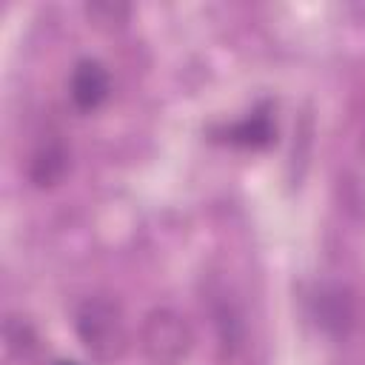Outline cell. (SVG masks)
Wrapping results in <instances>:
<instances>
[{"label": "cell", "instance_id": "cell-1", "mask_svg": "<svg viewBox=\"0 0 365 365\" xmlns=\"http://www.w3.org/2000/svg\"><path fill=\"white\" fill-rule=\"evenodd\" d=\"M74 328L86 351L100 362H114L128 345L123 308L111 297H88L74 314Z\"/></svg>", "mask_w": 365, "mask_h": 365}, {"label": "cell", "instance_id": "cell-2", "mask_svg": "<svg viewBox=\"0 0 365 365\" xmlns=\"http://www.w3.org/2000/svg\"><path fill=\"white\" fill-rule=\"evenodd\" d=\"M143 351L154 365H180L194 342V334L182 314L174 308H154L140 331Z\"/></svg>", "mask_w": 365, "mask_h": 365}, {"label": "cell", "instance_id": "cell-3", "mask_svg": "<svg viewBox=\"0 0 365 365\" xmlns=\"http://www.w3.org/2000/svg\"><path fill=\"white\" fill-rule=\"evenodd\" d=\"M108 91H111V77L100 60L86 57L74 66L71 80H68V94L77 108H83V111L100 108L108 100Z\"/></svg>", "mask_w": 365, "mask_h": 365}, {"label": "cell", "instance_id": "cell-4", "mask_svg": "<svg viewBox=\"0 0 365 365\" xmlns=\"http://www.w3.org/2000/svg\"><path fill=\"white\" fill-rule=\"evenodd\" d=\"M314 314L325 331L345 334L354 322V299L342 285H325L314 299Z\"/></svg>", "mask_w": 365, "mask_h": 365}, {"label": "cell", "instance_id": "cell-5", "mask_svg": "<svg viewBox=\"0 0 365 365\" xmlns=\"http://www.w3.org/2000/svg\"><path fill=\"white\" fill-rule=\"evenodd\" d=\"M66 168H68V151H66V145L60 140H48V143H43L34 151L29 174H31V182L34 185L46 188V185L60 182L63 174H66Z\"/></svg>", "mask_w": 365, "mask_h": 365}, {"label": "cell", "instance_id": "cell-6", "mask_svg": "<svg viewBox=\"0 0 365 365\" xmlns=\"http://www.w3.org/2000/svg\"><path fill=\"white\" fill-rule=\"evenodd\" d=\"M271 137H274V125L265 111H257L225 128V140L234 145H245V148H262L271 143Z\"/></svg>", "mask_w": 365, "mask_h": 365}, {"label": "cell", "instance_id": "cell-7", "mask_svg": "<svg viewBox=\"0 0 365 365\" xmlns=\"http://www.w3.org/2000/svg\"><path fill=\"white\" fill-rule=\"evenodd\" d=\"M6 342H9V351H14L20 356H29L37 345V336L20 317H9L6 319Z\"/></svg>", "mask_w": 365, "mask_h": 365}, {"label": "cell", "instance_id": "cell-8", "mask_svg": "<svg viewBox=\"0 0 365 365\" xmlns=\"http://www.w3.org/2000/svg\"><path fill=\"white\" fill-rule=\"evenodd\" d=\"M57 365H77V362H57Z\"/></svg>", "mask_w": 365, "mask_h": 365}]
</instances>
